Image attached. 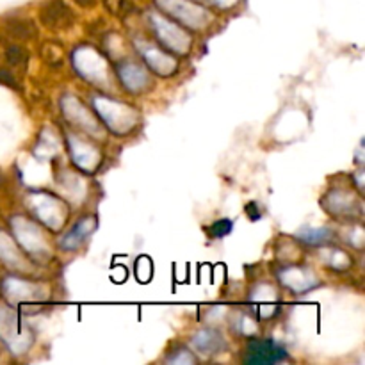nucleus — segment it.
<instances>
[{
  "label": "nucleus",
  "mask_w": 365,
  "mask_h": 365,
  "mask_svg": "<svg viewBox=\"0 0 365 365\" xmlns=\"http://www.w3.org/2000/svg\"><path fill=\"white\" fill-rule=\"evenodd\" d=\"M39 20L50 31H65L75 23V13L65 0H46L39 9Z\"/></svg>",
  "instance_id": "1"
},
{
  "label": "nucleus",
  "mask_w": 365,
  "mask_h": 365,
  "mask_svg": "<svg viewBox=\"0 0 365 365\" xmlns=\"http://www.w3.org/2000/svg\"><path fill=\"white\" fill-rule=\"evenodd\" d=\"M286 358V350L274 344L273 340H253L248 346L244 361L246 364H274V361H282Z\"/></svg>",
  "instance_id": "2"
},
{
  "label": "nucleus",
  "mask_w": 365,
  "mask_h": 365,
  "mask_svg": "<svg viewBox=\"0 0 365 365\" xmlns=\"http://www.w3.org/2000/svg\"><path fill=\"white\" fill-rule=\"evenodd\" d=\"M4 27L8 34L15 39H34L38 36L34 22L29 18H22V16H13L4 23Z\"/></svg>",
  "instance_id": "3"
},
{
  "label": "nucleus",
  "mask_w": 365,
  "mask_h": 365,
  "mask_svg": "<svg viewBox=\"0 0 365 365\" xmlns=\"http://www.w3.org/2000/svg\"><path fill=\"white\" fill-rule=\"evenodd\" d=\"M297 239H301L303 243L307 244H312V246H316V244H324L328 243V241L331 239V232L328 229H307L303 230V232L297 233Z\"/></svg>",
  "instance_id": "4"
},
{
  "label": "nucleus",
  "mask_w": 365,
  "mask_h": 365,
  "mask_svg": "<svg viewBox=\"0 0 365 365\" xmlns=\"http://www.w3.org/2000/svg\"><path fill=\"white\" fill-rule=\"evenodd\" d=\"M6 61L11 66L22 68V66H25L27 61H29V53H27V50L23 49V46L9 45L8 49H6Z\"/></svg>",
  "instance_id": "5"
},
{
  "label": "nucleus",
  "mask_w": 365,
  "mask_h": 365,
  "mask_svg": "<svg viewBox=\"0 0 365 365\" xmlns=\"http://www.w3.org/2000/svg\"><path fill=\"white\" fill-rule=\"evenodd\" d=\"M0 82L6 84V86H9L11 89H16V91L22 89L20 88V84L16 82L15 77H13V73L8 72V70H4V68H0Z\"/></svg>",
  "instance_id": "6"
},
{
  "label": "nucleus",
  "mask_w": 365,
  "mask_h": 365,
  "mask_svg": "<svg viewBox=\"0 0 365 365\" xmlns=\"http://www.w3.org/2000/svg\"><path fill=\"white\" fill-rule=\"evenodd\" d=\"M230 230H232V223L224 219V221H217L212 229H210V233H212V236H216V237H223L224 233H229Z\"/></svg>",
  "instance_id": "7"
},
{
  "label": "nucleus",
  "mask_w": 365,
  "mask_h": 365,
  "mask_svg": "<svg viewBox=\"0 0 365 365\" xmlns=\"http://www.w3.org/2000/svg\"><path fill=\"white\" fill-rule=\"evenodd\" d=\"M73 2L80 8H93V6L98 4V0H73Z\"/></svg>",
  "instance_id": "8"
}]
</instances>
